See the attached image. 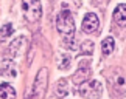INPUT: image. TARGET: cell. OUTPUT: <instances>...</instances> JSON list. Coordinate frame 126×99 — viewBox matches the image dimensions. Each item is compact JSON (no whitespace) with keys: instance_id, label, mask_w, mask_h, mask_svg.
I'll return each mask as SVG.
<instances>
[{"instance_id":"obj_1","label":"cell","mask_w":126,"mask_h":99,"mask_svg":"<svg viewBox=\"0 0 126 99\" xmlns=\"http://www.w3.org/2000/svg\"><path fill=\"white\" fill-rule=\"evenodd\" d=\"M56 26L58 31L65 36H70L75 33V19L69 9H62L56 17Z\"/></svg>"},{"instance_id":"obj_2","label":"cell","mask_w":126,"mask_h":99,"mask_svg":"<svg viewBox=\"0 0 126 99\" xmlns=\"http://www.w3.org/2000/svg\"><path fill=\"white\" fill-rule=\"evenodd\" d=\"M22 9L23 16L28 22L34 23L41 19L42 16V5L41 0H22Z\"/></svg>"},{"instance_id":"obj_3","label":"cell","mask_w":126,"mask_h":99,"mask_svg":"<svg viewBox=\"0 0 126 99\" xmlns=\"http://www.w3.org/2000/svg\"><path fill=\"white\" fill-rule=\"evenodd\" d=\"M47 77H48V70L47 68H41L39 73L36 76L34 85H33V91H31V98H44L47 90Z\"/></svg>"},{"instance_id":"obj_4","label":"cell","mask_w":126,"mask_h":99,"mask_svg":"<svg viewBox=\"0 0 126 99\" xmlns=\"http://www.w3.org/2000/svg\"><path fill=\"white\" fill-rule=\"evenodd\" d=\"M79 95L84 98L95 99L101 95V84L98 81H90V82H83L79 87Z\"/></svg>"},{"instance_id":"obj_5","label":"cell","mask_w":126,"mask_h":99,"mask_svg":"<svg viewBox=\"0 0 126 99\" xmlns=\"http://www.w3.org/2000/svg\"><path fill=\"white\" fill-rule=\"evenodd\" d=\"M108 81H109V84H112V87L117 91H120V93L125 91V76L122 74V70H120V68L114 70V73L109 74Z\"/></svg>"},{"instance_id":"obj_6","label":"cell","mask_w":126,"mask_h":99,"mask_svg":"<svg viewBox=\"0 0 126 99\" xmlns=\"http://www.w3.org/2000/svg\"><path fill=\"white\" fill-rule=\"evenodd\" d=\"M98 25H100V20H98V17H96V14H94V12L86 14V17L83 20V31L84 33H94V31H96Z\"/></svg>"},{"instance_id":"obj_7","label":"cell","mask_w":126,"mask_h":99,"mask_svg":"<svg viewBox=\"0 0 126 99\" xmlns=\"http://www.w3.org/2000/svg\"><path fill=\"white\" fill-rule=\"evenodd\" d=\"M90 77V68L89 67H79L78 70H76V73L73 74V82L75 85H81L83 82H86L87 79Z\"/></svg>"},{"instance_id":"obj_8","label":"cell","mask_w":126,"mask_h":99,"mask_svg":"<svg viewBox=\"0 0 126 99\" xmlns=\"http://www.w3.org/2000/svg\"><path fill=\"white\" fill-rule=\"evenodd\" d=\"M114 20L118 23L120 26H125L126 23V5L120 3L117 8L114 9Z\"/></svg>"},{"instance_id":"obj_9","label":"cell","mask_w":126,"mask_h":99,"mask_svg":"<svg viewBox=\"0 0 126 99\" xmlns=\"http://www.w3.org/2000/svg\"><path fill=\"white\" fill-rule=\"evenodd\" d=\"M16 98V90L11 84H2L0 85V99H14Z\"/></svg>"},{"instance_id":"obj_10","label":"cell","mask_w":126,"mask_h":99,"mask_svg":"<svg viewBox=\"0 0 126 99\" xmlns=\"http://www.w3.org/2000/svg\"><path fill=\"white\" fill-rule=\"evenodd\" d=\"M114 48H115V42H114L112 37H106V39H103V42H101V51H103V54L109 56L114 51Z\"/></svg>"},{"instance_id":"obj_11","label":"cell","mask_w":126,"mask_h":99,"mask_svg":"<svg viewBox=\"0 0 126 99\" xmlns=\"http://www.w3.org/2000/svg\"><path fill=\"white\" fill-rule=\"evenodd\" d=\"M55 93H56V96H59V98H64V96H67V93H69V90H67V82L64 81V79L58 81L56 87H55Z\"/></svg>"},{"instance_id":"obj_12","label":"cell","mask_w":126,"mask_h":99,"mask_svg":"<svg viewBox=\"0 0 126 99\" xmlns=\"http://www.w3.org/2000/svg\"><path fill=\"white\" fill-rule=\"evenodd\" d=\"M81 50H83V53L92 54V53H94V42H90V40L83 42V44H81Z\"/></svg>"},{"instance_id":"obj_13","label":"cell","mask_w":126,"mask_h":99,"mask_svg":"<svg viewBox=\"0 0 126 99\" xmlns=\"http://www.w3.org/2000/svg\"><path fill=\"white\" fill-rule=\"evenodd\" d=\"M11 33H13V26L9 25V23H6V25H3V28L0 30V37H8V36H11Z\"/></svg>"}]
</instances>
